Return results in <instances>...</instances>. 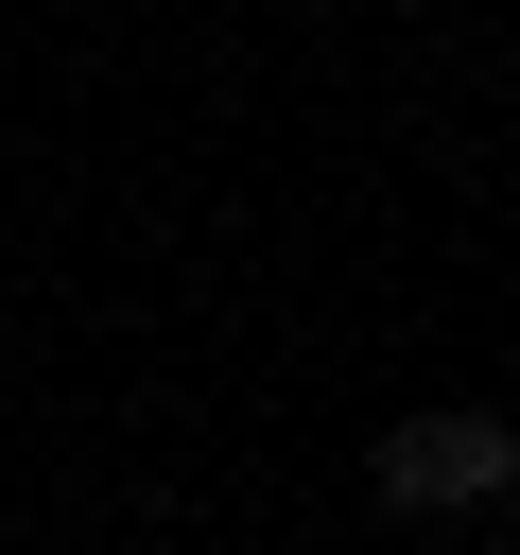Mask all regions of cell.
<instances>
[{
  "mask_svg": "<svg viewBox=\"0 0 520 555\" xmlns=\"http://www.w3.org/2000/svg\"><path fill=\"white\" fill-rule=\"evenodd\" d=\"M364 486H381L399 520H451V503H503V486H520V416H399V434L364 451Z\"/></svg>",
  "mask_w": 520,
  "mask_h": 555,
  "instance_id": "obj_1",
  "label": "cell"
}]
</instances>
